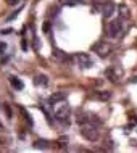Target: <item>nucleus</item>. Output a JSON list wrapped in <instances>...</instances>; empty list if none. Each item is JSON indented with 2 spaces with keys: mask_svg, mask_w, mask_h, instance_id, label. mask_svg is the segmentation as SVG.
<instances>
[{
  "mask_svg": "<svg viewBox=\"0 0 137 153\" xmlns=\"http://www.w3.org/2000/svg\"><path fill=\"white\" fill-rule=\"evenodd\" d=\"M81 135L89 142H97L100 139V131L97 124H81Z\"/></svg>",
  "mask_w": 137,
  "mask_h": 153,
  "instance_id": "obj_1",
  "label": "nucleus"
},
{
  "mask_svg": "<svg viewBox=\"0 0 137 153\" xmlns=\"http://www.w3.org/2000/svg\"><path fill=\"white\" fill-rule=\"evenodd\" d=\"M68 118H69V107L65 103H61L60 107L55 110V119H57L58 123H61L63 126H66V124L69 123Z\"/></svg>",
  "mask_w": 137,
  "mask_h": 153,
  "instance_id": "obj_2",
  "label": "nucleus"
},
{
  "mask_svg": "<svg viewBox=\"0 0 137 153\" xmlns=\"http://www.w3.org/2000/svg\"><path fill=\"white\" fill-rule=\"evenodd\" d=\"M121 31H123V23H121V19H113V21L108 24V27H107V32H108V36L111 39L119 37Z\"/></svg>",
  "mask_w": 137,
  "mask_h": 153,
  "instance_id": "obj_3",
  "label": "nucleus"
},
{
  "mask_svg": "<svg viewBox=\"0 0 137 153\" xmlns=\"http://www.w3.org/2000/svg\"><path fill=\"white\" fill-rule=\"evenodd\" d=\"M77 123L79 124H97V126H100L102 121L95 115H92V113H81L77 116Z\"/></svg>",
  "mask_w": 137,
  "mask_h": 153,
  "instance_id": "obj_4",
  "label": "nucleus"
},
{
  "mask_svg": "<svg viewBox=\"0 0 137 153\" xmlns=\"http://www.w3.org/2000/svg\"><path fill=\"white\" fill-rule=\"evenodd\" d=\"M76 61H77V66L82 69H87L92 66V58L89 57L87 53H77L76 55Z\"/></svg>",
  "mask_w": 137,
  "mask_h": 153,
  "instance_id": "obj_5",
  "label": "nucleus"
},
{
  "mask_svg": "<svg viewBox=\"0 0 137 153\" xmlns=\"http://www.w3.org/2000/svg\"><path fill=\"white\" fill-rule=\"evenodd\" d=\"M92 49L95 50L100 57H107V55L110 53V45H107V42H99V44H95Z\"/></svg>",
  "mask_w": 137,
  "mask_h": 153,
  "instance_id": "obj_6",
  "label": "nucleus"
},
{
  "mask_svg": "<svg viewBox=\"0 0 137 153\" xmlns=\"http://www.w3.org/2000/svg\"><path fill=\"white\" fill-rule=\"evenodd\" d=\"M115 10H116L115 3H113V2H107V3H105V7H103V15L107 18H110V16H113Z\"/></svg>",
  "mask_w": 137,
  "mask_h": 153,
  "instance_id": "obj_7",
  "label": "nucleus"
},
{
  "mask_svg": "<svg viewBox=\"0 0 137 153\" xmlns=\"http://www.w3.org/2000/svg\"><path fill=\"white\" fill-rule=\"evenodd\" d=\"M66 99V93L65 92H58V93H53L52 97H50V103H58V102H63Z\"/></svg>",
  "mask_w": 137,
  "mask_h": 153,
  "instance_id": "obj_8",
  "label": "nucleus"
},
{
  "mask_svg": "<svg viewBox=\"0 0 137 153\" xmlns=\"http://www.w3.org/2000/svg\"><path fill=\"white\" fill-rule=\"evenodd\" d=\"M10 84L13 85L15 89H18V90H21L23 87H24V84L21 82V79H19V77H16V76H10Z\"/></svg>",
  "mask_w": 137,
  "mask_h": 153,
  "instance_id": "obj_9",
  "label": "nucleus"
},
{
  "mask_svg": "<svg viewBox=\"0 0 137 153\" xmlns=\"http://www.w3.org/2000/svg\"><path fill=\"white\" fill-rule=\"evenodd\" d=\"M53 57L57 58L58 61H68L69 58H68V55H66L63 50H55V53H53Z\"/></svg>",
  "mask_w": 137,
  "mask_h": 153,
  "instance_id": "obj_10",
  "label": "nucleus"
},
{
  "mask_svg": "<svg viewBox=\"0 0 137 153\" xmlns=\"http://www.w3.org/2000/svg\"><path fill=\"white\" fill-rule=\"evenodd\" d=\"M34 82H36L37 85H47V84H49V81H47V76H44V74H39V76H36Z\"/></svg>",
  "mask_w": 137,
  "mask_h": 153,
  "instance_id": "obj_11",
  "label": "nucleus"
},
{
  "mask_svg": "<svg viewBox=\"0 0 137 153\" xmlns=\"http://www.w3.org/2000/svg\"><path fill=\"white\" fill-rule=\"evenodd\" d=\"M118 11H119L121 18H129V15H131V13H129V8H127L126 5H119L118 7Z\"/></svg>",
  "mask_w": 137,
  "mask_h": 153,
  "instance_id": "obj_12",
  "label": "nucleus"
},
{
  "mask_svg": "<svg viewBox=\"0 0 137 153\" xmlns=\"http://www.w3.org/2000/svg\"><path fill=\"white\" fill-rule=\"evenodd\" d=\"M97 99H100V100H108L110 97H111V93L110 92H100V93H97Z\"/></svg>",
  "mask_w": 137,
  "mask_h": 153,
  "instance_id": "obj_13",
  "label": "nucleus"
},
{
  "mask_svg": "<svg viewBox=\"0 0 137 153\" xmlns=\"http://www.w3.org/2000/svg\"><path fill=\"white\" fill-rule=\"evenodd\" d=\"M36 147H37V148H41V147L45 148V147H47V142H45V140H37V142H36Z\"/></svg>",
  "mask_w": 137,
  "mask_h": 153,
  "instance_id": "obj_14",
  "label": "nucleus"
},
{
  "mask_svg": "<svg viewBox=\"0 0 137 153\" xmlns=\"http://www.w3.org/2000/svg\"><path fill=\"white\" fill-rule=\"evenodd\" d=\"M7 49V44H3V42H0V53H3Z\"/></svg>",
  "mask_w": 137,
  "mask_h": 153,
  "instance_id": "obj_15",
  "label": "nucleus"
},
{
  "mask_svg": "<svg viewBox=\"0 0 137 153\" xmlns=\"http://www.w3.org/2000/svg\"><path fill=\"white\" fill-rule=\"evenodd\" d=\"M44 31H45V32H49V31H50V24H49V23H45V24H44Z\"/></svg>",
  "mask_w": 137,
  "mask_h": 153,
  "instance_id": "obj_16",
  "label": "nucleus"
},
{
  "mask_svg": "<svg viewBox=\"0 0 137 153\" xmlns=\"http://www.w3.org/2000/svg\"><path fill=\"white\" fill-rule=\"evenodd\" d=\"M77 2H81V0H68L69 5H74V3H77Z\"/></svg>",
  "mask_w": 137,
  "mask_h": 153,
  "instance_id": "obj_17",
  "label": "nucleus"
},
{
  "mask_svg": "<svg viewBox=\"0 0 137 153\" xmlns=\"http://www.w3.org/2000/svg\"><path fill=\"white\" fill-rule=\"evenodd\" d=\"M16 2H18V0H7V3H10V5H15Z\"/></svg>",
  "mask_w": 137,
  "mask_h": 153,
  "instance_id": "obj_18",
  "label": "nucleus"
},
{
  "mask_svg": "<svg viewBox=\"0 0 137 153\" xmlns=\"http://www.w3.org/2000/svg\"><path fill=\"white\" fill-rule=\"evenodd\" d=\"M132 82H137V76L134 77V79H132Z\"/></svg>",
  "mask_w": 137,
  "mask_h": 153,
  "instance_id": "obj_19",
  "label": "nucleus"
}]
</instances>
